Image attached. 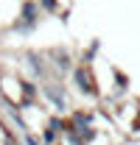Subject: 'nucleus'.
I'll list each match as a JSON object with an SVG mask.
<instances>
[{
  "label": "nucleus",
  "mask_w": 140,
  "mask_h": 145,
  "mask_svg": "<svg viewBox=\"0 0 140 145\" xmlns=\"http://www.w3.org/2000/svg\"><path fill=\"white\" fill-rule=\"evenodd\" d=\"M36 22H39V6L31 3V0H25V3H22V11H20L17 28H20V31H31Z\"/></svg>",
  "instance_id": "f257e3e1"
},
{
  "label": "nucleus",
  "mask_w": 140,
  "mask_h": 145,
  "mask_svg": "<svg viewBox=\"0 0 140 145\" xmlns=\"http://www.w3.org/2000/svg\"><path fill=\"white\" fill-rule=\"evenodd\" d=\"M73 75H76V81H79V87H81L84 92H92V87H90V84H92V78H90L87 67H76V72H73Z\"/></svg>",
  "instance_id": "f03ea898"
},
{
  "label": "nucleus",
  "mask_w": 140,
  "mask_h": 145,
  "mask_svg": "<svg viewBox=\"0 0 140 145\" xmlns=\"http://www.w3.org/2000/svg\"><path fill=\"white\" fill-rule=\"evenodd\" d=\"M39 6H42L48 14H56V11H59V3H56V0H39Z\"/></svg>",
  "instance_id": "7ed1b4c3"
}]
</instances>
